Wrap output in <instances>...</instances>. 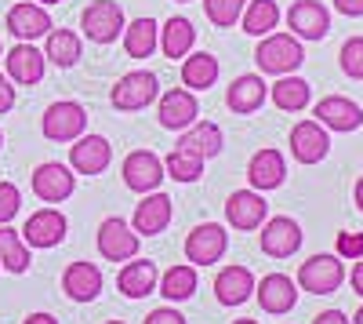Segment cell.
Wrapping results in <instances>:
<instances>
[{
	"mask_svg": "<svg viewBox=\"0 0 363 324\" xmlns=\"http://www.w3.org/2000/svg\"><path fill=\"white\" fill-rule=\"evenodd\" d=\"M255 63H258L262 73L287 77V73H294L301 63H306V51H301V40L294 33H269L255 48Z\"/></svg>",
	"mask_w": 363,
	"mask_h": 324,
	"instance_id": "1",
	"label": "cell"
},
{
	"mask_svg": "<svg viewBox=\"0 0 363 324\" xmlns=\"http://www.w3.org/2000/svg\"><path fill=\"white\" fill-rule=\"evenodd\" d=\"M157 95H160L157 73H149V70H131V73H124V77L113 84L109 102H113L116 109H124V113H138V109H145L149 102H157Z\"/></svg>",
	"mask_w": 363,
	"mask_h": 324,
	"instance_id": "2",
	"label": "cell"
},
{
	"mask_svg": "<svg viewBox=\"0 0 363 324\" xmlns=\"http://www.w3.org/2000/svg\"><path fill=\"white\" fill-rule=\"evenodd\" d=\"M87 128V109L73 99H62V102H51L40 117V131L48 142H77Z\"/></svg>",
	"mask_w": 363,
	"mask_h": 324,
	"instance_id": "3",
	"label": "cell"
},
{
	"mask_svg": "<svg viewBox=\"0 0 363 324\" xmlns=\"http://www.w3.org/2000/svg\"><path fill=\"white\" fill-rule=\"evenodd\" d=\"M124 26H128V18H124V8H120L116 0H91L80 15L84 37L95 40V44H113Z\"/></svg>",
	"mask_w": 363,
	"mask_h": 324,
	"instance_id": "4",
	"label": "cell"
},
{
	"mask_svg": "<svg viewBox=\"0 0 363 324\" xmlns=\"http://www.w3.org/2000/svg\"><path fill=\"white\" fill-rule=\"evenodd\" d=\"M95 241H99V255H102L106 262H128V259H135L138 248H142V237L131 230V222L120 219V215H109V219L99 226Z\"/></svg>",
	"mask_w": 363,
	"mask_h": 324,
	"instance_id": "5",
	"label": "cell"
},
{
	"mask_svg": "<svg viewBox=\"0 0 363 324\" xmlns=\"http://www.w3.org/2000/svg\"><path fill=\"white\" fill-rule=\"evenodd\" d=\"M342 281H345V266L338 255H313L298 266V284L309 296H330V291L342 288Z\"/></svg>",
	"mask_w": 363,
	"mask_h": 324,
	"instance_id": "6",
	"label": "cell"
},
{
	"mask_svg": "<svg viewBox=\"0 0 363 324\" xmlns=\"http://www.w3.org/2000/svg\"><path fill=\"white\" fill-rule=\"evenodd\" d=\"M120 175H124V186L135 190V193H153V190H160V183L167 179L164 161H160L153 150H131V153L124 157V168H120Z\"/></svg>",
	"mask_w": 363,
	"mask_h": 324,
	"instance_id": "7",
	"label": "cell"
},
{
	"mask_svg": "<svg viewBox=\"0 0 363 324\" xmlns=\"http://www.w3.org/2000/svg\"><path fill=\"white\" fill-rule=\"evenodd\" d=\"M229 248V233L218 222H200L186 237V259L189 266H215Z\"/></svg>",
	"mask_w": 363,
	"mask_h": 324,
	"instance_id": "8",
	"label": "cell"
},
{
	"mask_svg": "<svg viewBox=\"0 0 363 324\" xmlns=\"http://www.w3.org/2000/svg\"><path fill=\"white\" fill-rule=\"evenodd\" d=\"M33 193L44 200V204H62L66 197H73V190H77V175H73V168L69 164H62V161H48V164H40L37 171H33Z\"/></svg>",
	"mask_w": 363,
	"mask_h": 324,
	"instance_id": "9",
	"label": "cell"
},
{
	"mask_svg": "<svg viewBox=\"0 0 363 324\" xmlns=\"http://www.w3.org/2000/svg\"><path fill=\"white\" fill-rule=\"evenodd\" d=\"M4 26H8L11 37H18V40H26V44H33L37 37H48L51 29H55L48 8H44V4H33V0H22V4H15V8L8 11Z\"/></svg>",
	"mask_w": 363,
	"mask_h": 324,
	"instance_id": "10",
	"label": "cell"
},
{
	"mask_svg": "<svg viewBox=\"0 0 363 324\" xmlns=\"http://www.w3.org/2000/svg\"><path fill=\"white\" fill-rule=\"evenodd\" d=\"M157 117L167 131H186L196 124L200 117V102L189 87H171V92L160 95V106H157Z\"/></svg>",
	"mask_w": 363,
	"mask_h": 324,
	"instance_id": "11",
	"label": "cell"
},
{
	"mask_svg": "<svg viewBox=\"0 0 363 324\" xmlns=\"http://www.w3.org/2000/svg\"><path fill=\"white\" fill-rule=\"evenodd\" d=\"M66 230H69V222H66L62 212L40 208V212H33V215L26 219V226H22V241H26L29 248H55V244H62V241H66Z\"/></svg>",
	"mask_w": 363,
	"mask_h": 324,
	"instance_id": "12",
	"label": "cell"
},
{
	"mask_svg": "<svg viewBox=\"0 0 363 324\" xmlns=\"http://www.w3.org/2000/svg\"><path fill=\"white\" fill-rule=\"evenodd\" d=\"M287 26L298 40H323L330 29V11L320 0H294L287 11Z\"/></svg>",
	"mask_w": 363,
	"mask_h": 324,
	"instance_id": "13",
	"label": "cell"
},
{
	"mask_svg": "<svg viewBox=\"0 0 363 324\" xmlns=\"http://www.w3.org/2000/svg\"><path fill=\"white\" fill-rule=\"evenodd\" d=\"M113 161V146L106 135H80L69 146V168L77 175H102Z\"/></svg>",
	"mask_w": 363,
	"mask_h": 324,
	"instance_id": "14",
	"label": "cell"
},
{
	"mask_svg": "<svg viewBox=\"0 0 363 324\" xmlns=\"http://www.w3.org/2000/svg\"><path fill=\"white\" fill-rule=\"evenodd\" d=\"M171 215H174V204L167 193L153 190L145 193L142 204L135 208V219H131V230L138 233V237H157V233H164L171 226Z\"/></svg>",
	"mask_w": 363,
	"mask_h": 324,
	"instance_id": "15",
	"label": "cell"
},
{
	"mask_svg": "<svg viewBox=\"0 0 363 324\" xmlns=\"http://www.w3.org/2000/svg\"><path fill=\"white\" fill-rule=\"evenodd\" d=\"M291 153L298 164H320L330 153V135L320 121H301L291 128Z\"/></svg>",
	"mask_w": 363,
	"mask_h": 324,
	"instance_id": "16",
	"label": "cell"
},
{
	"mask_svg": "<svg viewBox=\"0 0 363 324\" xmlns=\"http://www.w3.org/2000/svg\"><path fill=\"white\" fill-rule=\"evenodd\" d=\"M44 66H48L44 51L37 44H26V40H18L4 55V70H8L11 84H40L44 80Z\"/></svg>",
	"mask_w": 363,
	"mask_h": 324,
	"instance_id": "17",
	"label": "cell"
},
{
	"mask_svg": "<svg viewBox=\"0 0 363 324\" xmlns=\"http://www.w3.org/2000/svg\"><path fill=\"white\" fill-rule=\"evenodd\" d=\"M301 248V226L287 215L265 219L262 222V252L272 259H291Z\"/></svg>",
	"mask_w": 363,
	"mask_h": 324,
	"instance_id": "18",
	"label": "cell"
},
{
	"mask_svg": "<svg viewBox=\"0 0 363 324\" xmlns=\"http://www.w3.org/2000/svg\"><path fill=\"white\" fill-rule=\"evenodd\" d=\"M265 212H269V204L258 190H236L225 200V222L233 230H258L265 222Z\"/></svg>",
	"mask_w": 363,
	"mask_h": 324,
	"instance_id": "19",
	"label": "cell"
},
{
	"mask_svg": "<svg viewBox=\"0 0 363 324\" xmlns=\"http://www.w3.org/2000/svg\"><path fill=\"white\" fill-rule=\"evenodd\" d=\"M284 179H287V161H284L280 150L265 146V150H258V153L251 157V164H247V183H251V190L269 193V190L284 186Z\"/></svg>",
	"mask_w": 363,
	"mask_h": 324,
	"instance_id": "20",
	"label": "cell"
},
{
	"mask_svg": "<svg viewBox=\"0 0 363 324\" xmlns=\"http://www.w3.org/2000/svg\"><path fill=\"white\" fill-rule=\"evenodd\" d=\"M313 113H316V121H320L327 131H356V128L363 124V109H359L352 99H345V95H327V99H320Z\"/></svg>",
	"mask_w": 363,
	"mask_h": 324,
	"instance_id": "21",
	"label": "cell"
},
{
	"mask_svg": "<svg viewBox=\"0 0 363 324\" xmlns=\"http://www.w3.org/2000/svg\"><path fill=\"white\" fill-rule=\"evenodd\" d=\"M255 296H258V303H262V310L265 313H291L294 310V303H298V288H294V281L287 277V274H265L258 284H255Z\"/></svg>",
	"mask_w": 363,
	"mask_h": 324,
	"instance_id": "22",
	"label": "cell"
},
{
	"mask_svg": "<svg viewBox=\"0 0 363 324\" xmlns=\"http://www.w3.org/2000/svg\"><path fill=\"white\" fill-rule=\"evenodd\" d=\"M157 262H149V259H128V266L116 274V288H120V296H128V299H145V296H153L157 291Z\"/></svg>",
	"mask_w": 363,
	"mask_h": 324,
	"instance_id": "23",
	"label": "cell"
},
{
	"mask_svg": "<svg viewBox=\"0 0 363 324\" xmlns=\"http://www.w3.org/2000/svg\"><path fill=\"white\" fill-rule=\"evenodd\" d=\"M62 291L73 303H95L102 291V270L95 262H69L62 274Z\"/></svg>",
	"mask_w": 363,
	"mask_h": 324,
	"instance_id": "24",
	"label": "cell"
},
{
	"mask_svg": "<svg viewBox=\"0 0 363 324\" xmlns=\"http://www.w3.org/2000/svg\"><path fill=\"white\" fill-rule=\"evenodd\" d=\"M255 274L247 266H225L218 277H215V299L222 306H244L251 296H255Z\"/></svg>",
	"mask_w": 363,
	"mask_h": 324,
	"instance_id": "25",
	"label": "cell"
},
{
	"mask_svg": "<svg viewBox=\"0 0 363 324\" xmlns=\"http://www.w3.org/2000/svg\"><path fill=\"white\" fill-rule=\"evenodd\" d=\"M222 128L218 124H211V121H196L193 128H186L178 135V146L174 150H186V153H196V157H203V161H211V157H218L222 153Z\"/></svg>",
	"mask_w": 363,
	"mask_h": 324,
	"instance_id": "26",
	"label": "cell"
},
{
	"mask_svg": "<svg viewBox=\"0 0 363 324\" xmlns=\"http://www.w3.org/2000/svg\"><path fill=\"white\" fill-rule=\"evenodd\" d=\"M265 80L258 77V73H244V77H236L233 84H229V92H225V106L233 109V113H255L262 102H265Z\"/></svg>",
	"mask_w": 363,
	"mask_h": 324,
	"instance_id": "27",
	"label": "cell"
},
{
	"mask_svg": "<svg viewBox=\"0 0 363 324\" xmlns=\"http://www.w3.org/2000/svg\"><path fill=\"white\" fill-rule=\"evenodd\" d=\"M215 80H218V58L211 51H193L182 58V84L189 92H207Z\"/></svg>",
	"mask_w": 363,
	"mask_h": 324,
	"instance_id": "28",
	"label": "cell"
},
{
	"mask_svg": "<svg viewBox=\"0 0 363 324\" xmlns=\"http://www.w3.org/2000/svg\"><path fill=\"white\" fill-rule=\"evenodd\" d=\"M193 44H196V29H193L189 18L174 15V18L164 22V29H160V51L167 58H174V63H178V58H186L193 51Z\"/></svg>",
	"mask_w": 363,
	"mask_h": 324,
	"instance_id": "29",
	"label": "cell"
},
{
	"mask_svg": "<svg viewBox=\"0 0 363 324\" xmlns=\"http://www.w3.org/2000/svg\"><path fill=\"white\" fill-rule=\"evenodd\" d=\"M269 99H272V106L277 109H284V113H298V109H306L309 106V99H313V87H309V80H301V77H280L277 84L269 87Z\"/></svg>",
	"mask_w": 363,
	"mask_h": 324,
	"instance_id": "30",
	"label": "cell"
},
{
	"mask_svg": "<svg viewBox=\"0 0 363 324\" xmlns=\"http://www.w3.org/2000/svg\"><path fill=\"white\" fill-rule=\"evenodd\" d=\"M160 48V26L153 18H135L131 26H124V51L128 58H149Z\"/></svg>",
	"mask_w": 363,
	"mask_h": 324,
	"instance_id": "31",
	"label": "cell"
},
{
	"mask_svg": "<svg viewBox=\"0 0 363 324\" xmlns=\"http://www.w3.org/2000/svg\"><path fill=\"white\" fill-rule=\"evenodd\" d=\"M240 26H244V33H251V37H269L272 29L280 26L277 0H247L244 15H240Z\"/></svg>",
	"mask_w": 363,
	"mask_h": 324,
	"instance_id": "32",
	"label": "cell"
},
{
	"mask_svg": "<svg viewBox=\"0 0 363 324\" xmlns=\"http://www.w3.org/2000/svg\"><path fill=\"white\" fill-rule=\"evenodd\" d=\"M160 296L167 303H186L196 296V266H189V262H178V266H171L160 281Z\"/></svg>",
	"mask_w": 363,
	"mask_h": 324,
	"instance_id": "33",
	"label": "cell"
},
{
	"mask_svg": "<svg viewBox=\"0 0 363 324\" xmlns=\"http://www.w3.org/2000/svg\"><path fill=\"white\" fill-rule=\"evenodd\" d=\"M44 58L55 63L58 70H69L80 63V37L73 29H51L48 33V44H44Z\"/></svg>",
	"mask_w": 363,
	"mask_h": 324,
	"instance_id": "34",
	"label": "cell"
},
{
	"mask_svg": "<svg viewBox=\"0 0 363 324\" xmlns=\"http://www.w3.org/2000/svg\"><path fill=\"white\" fill-rule=\"evenodd\" d=\"M0 266H4L8 274H26L29 270V244L11 226H0Z\"/></svg>",
	"mask_w": 363,
	"mask_h": 324,
	"instance_id": "35",
	"label": "cell"
},
{
	"mask_svg": "<svg viewBox=\"0 0 363 324\" xmlns=\"http://www.w3.org/2000/svg\"><path fill=\"white\" fill-rule=\"evenodd\" d=\"M164 171H167V179H174V183H196L203 175V157L186 153V150H171L164 157Z\"/></svg>",
	"mask_w": 363,
	"mask_h": 324,
	"instance_id": "36",
	"label": "cell"
},
{
	"mask_svg": "<svg viewBox=\"0 0 363 324\" xmlns=\"http://www.w3.org/2000/svg\"><path fill=\"white\" fill-rule=\"evenodd\" d=\"M247 8V0H203V15L211 26H218V29H229L240 22V15H244Z\"/></svg>",
	"mask_w": 363,
	"mask_h": 324,
	"instance_id": "37",
	"label": "cell"
},
{
	"mask_svg": "<svg viewBox=\"0 0 363 324\" xmlns=\"http://www.w3.org/2000/svg\"><path fill=\"white\" fill-rule=\"evenodd\" d=\"M338 63H342V73H345V77L363 80V37H349V40L342 44Z\"/></svg>",
	"mask_w": 363,
	"mask_h": 324,
	"instance_id": "38",
	"label": "cell"
},
{
	"mask_svg": "<svg viewBox=\"0 0 363 324\" xmlns=\"http://www.w3.org/2000/svg\"><path fill=\"white\" fill-rule=\"evenodd\" d=\"M22 208V193L15 183H0V226H8Z\"/></svg>",
	"mask_w": 363,
	"mask_h": 324,
	"instance_id": "39",
	"label": "cell"
},
{
	"mask_svg": "<svg viewBox=\"0 0 363 324\" xmlns=\"http://www.w3.org/2000/svg\"><path fill=\"white\" fill-rule=\"evenodd\" d=\"M338 259H363V233H338Z\"/></svg>",
	"mask_w": 363,
	"mask_h": 324,
	"instance_id": "40",
	"label": "cell"
},
{
	"mask_svg": "<svg viewBox=\"0 0 363 324\" xmlns=\"http://www.w3.org/2000/svg\"><path fill=\"white\" fill-rule=\"evenodd\" d=\"M142 324H186V317H182L174 306H160V310H153Z\"/></svg>",
	"mask_w": 363,
	"mask_h": 324,
	"instance_id": "41",
	"label": "cell"
},
{
	"mask_svg": "<svg viewBox=\"0 0 363 324\" xmlns=\"http://www.w3.org/2000/svg\"><path fill=\"white\" fill-rule=\"evenodd\" d=\"M11 106H15V84L0 73V113H8Z\"/></svg>",
	"mask_w": 363,
	"mask_h": 324,
	"instance_id": "42",
	"label": "cell"
},
{
	"mask_svg": "<svg viewBox=\"0 0 363 324\" xmlns=\"http://www.w3.org/2000/svg\"><path fill=\"white\" fill-rule=\"evenodd\" d=\"M335 8L342 15H349V18H359L363 15V0H335Z\"/></svg>",
	"mask_w": 363,
	"mask_h": 324,
	"instance_id": "43",
	"label": "cell"
},
{
	"mask_svg": "<svg viewBox=\"0 0 363 324\" xmlns=\"http://www.w3.org/2000/svg\"><path fill=\"white\" fill-rule=\"evenodd\" d=\"M313 324H349V317L342 310H323V313H316Z\"/></svg>",
	"mask_w": 363,
	"mask_h": 324,
	"instance_id": "44",
	"label": "cell"
},
{
	"mask_svg": "<svg viewBox=\"0 0 363 324\" xmlns=\"http://www.w3.org/2000/svg\"><path fill=\"white\" fill-rule=\"evenodd\" d=\"M352 291H356V296L363 299V259H356V266H352Z\"/></svg>",
	"mask_w": 363,
	"mask_h": 324,
	"instance_id": "45",
	"label": "cell"
},
{
	"mask_svg": "<svg viewBox=\"0 0 363 324\" xmlns=\"http://www.w3.org/2000/svg\"><path fill=\"white\" fill-rule=\"evenodd\" d=\"M22 324H58V317H51V313H29Z\"/></svg>",
	"mask_w": 363,
	"mask_h": 324,
	"instance_id": "46",
	"label": "cell"
},
{
	"mask_svg": "<svg viewBox=\"0 0 363 324\" xmlns=\"http://www.w3.org/2000/svg\"><path fill=\"white\" fill-rule=\"evenodd\" d=\"M352 197H356V208L363 212V175H359V179H356V190H352Z\"/></svg>",
	"mask_w": 363,
	"mask_h": 324,
	"instance_id": "47",
	"label": "cell"
},
{
	"mask_svg": "<svg viewBox=\"0 0 363 324\" xmlns=\"http://www.w3.org/2000/svg\"><path fill=\"white\" fill-rule=\"evenodd\" d=\"M352 324H363V306L356 310V317H352Z\"/></svg>",
	"mask_w": 363,
	"mask_h": 324,
	"instance_id": "48",
	"label": "cell"
},
{
	"mask_svg": "<svg viewBox=\"0 0 363 324\" xmlns=\"http://www.w3.org/2000/svg\"><path fill=\"white\" fill-rule=\"evenodd\" d=\"M37 4H44V8H48V4H62V0H37Z\"/></svg>",
	"mask_w": 363,
	"mask_h": 324,
	"instance_id": "49",
	"label": "cell"
},
{
	"mask_svg": "<svg viewBox=\"0 0 363 324\" xmlns=\"http://www.w3.org/2000/svg\"><path fill=\"white\" fill-rule=\"evenodd\" d=\"M233 324H258V320H247V317H244V320H233Z\"/></svg>",
	"mask_w": 363,
	"mask_h": 324,
	"instance_id": "50",
	"label": "cell"
},
{
	"mask_svg": "<svg viewBox=\"0 0 363 324\" xmlns=\"http://www.w3.org/2000/svg\"><path fill=\"white\" fill-rule=\"evenodd\" d=\"M0 150H4V131H0Z\"/></svg>",
	"mask_w": 363,
	"mask_h": 324,
	"instance_id": "51",
	"label": "cell"
},
{
	"mask_svg": "<svg viewBox=\"0 0 363 324\" xmlns=\"http://www.w3.org/2000/svg\"><path fill=\"white\" fill-rule=\"evenodd\" d=\"M106 324H124V320H106Z\"/></svg>",
	"mask_w": 363,
	"mask_h": 324,
	"instance_id": "52",
	"label": "cell"
},
{
	"mask_svg": "<svg viewBox=\"0 0 363 324\" xmlns=\"http://www.w3.org/2000/svg\"><path fill=\"white\" fill-rule=\"evenodd\" d=\"M178 4H186V0H178Z\"/></svg>",
	"mask_w": 363,
	"mask_h": 324,
	"instance_id": "53",
	"label": "cell"
},
{
	"mask_svg": "<svg viewBox=\"0 0 363 324\" xmlns=\"http://www.w3.org/2000/svg\"><path fill=\"white\" fill-rule=\"evenodd\" d=\"M0 51H4V44H0Z\"/></svg>",
	"mask_w": 363,
	"mask_h": 324,
	"instance_id": "54",
	"label": "cell"
}]
</instances>
